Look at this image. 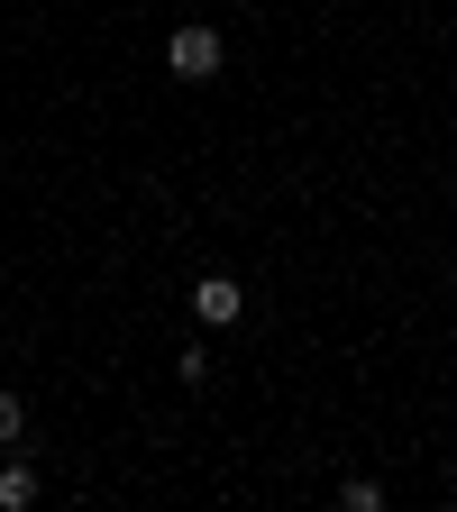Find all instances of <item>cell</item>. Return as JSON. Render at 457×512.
Segmentation results:
<instances>
[{"label": "cell", "mask_w": 457, "mask_h": 512, "mask_svg": "<svg viewBox=\"0 0 457 512\" xmlns=\"http://www.w3.org/2000/svg\"><path fill=\"white\" fill-rule=\"evenodd\" d=\"M165 64H174L183 83H211V74H220V28H174Z\"/></svg>", "instance_id": "1"}, {"label": "cell", "mask_w": 457, "mask_h": 512, "mask_svg": "<svg viewBox=\"0 0 457 512\" xmlns=\"http://www.w3.org/2000/svg\"><path fill=\"white\" fill-rule=\"evenodd\" d=\"M192 320H202V330H229V320H247V293L229 275H202L192 284Z\"/></svg>", "instance_id": "2"}, {"label": "cell", "mask_w": 457, "mask_h": 512, "mask_svg": "<svg viewBox=\"0 0 457 512\" xmlns=\"http://www.w3.org/2000/svg\"><path fill=\"white\" fill-rule=\"evenodd\" d=\"M28 503H37V467L10 458V467H0V512H28Z\"/></svg>", "instance_id": "3"}, {"label": "cell", "mask_w": 457, "mask_h": 512, "mask_svg": "<svg viewBox=\"0 0 457 512\" xmlns=\"http://www.w3.org/2000/svg\"><path fill=\"white\" fill-rule=\"evenodd\" d=\"M19 430H28V403L10 394V384H0V448H19Z\"/></svg>", "instance_id": "4"}, {"label": "cell", "mask_w": 457, "mask_h": 512, "mask_svg": "<svg viewBox=\"0 0 457 512\" xmlns=\"http://www.w3.org/2000/svg\"><path fill=\"white\" fill-rule=\"evenodd\" d=\"M339 503H348V512H375V503H384V485H366V476H348V485H339Z\"/></svg>", "instance_id": "5"}]
</instances>
